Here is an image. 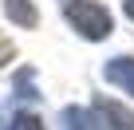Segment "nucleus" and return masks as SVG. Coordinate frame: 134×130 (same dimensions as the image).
<instances>
[{
	"mask_svg": "<svg viewBox=\"0 0 134 130\" xmlns=\"http://www.w3.org/2000/svg\"><path fill=\"white\" fill-rule=\"evenodd\" d=\"M67 20H71L79 28L83 39H103L114 32V20L103 4H95V0H75V4H67Z\"/></svg>",
	"mask_w": 134,
	"mask_h": 130,
	"instance_id": "obj_1",
	"label": "nucleus"
},
{
	"mask_svg": "<svg viewBox=\"0 0 134 130\" xmlns=\"http://www.w3.org/2000/svg\"><path fill=\"white\" fill-rule=\"evenodd\" d=\"M91 122L99 130H134V110H126L114 99H95L91 106Z\"/></svg>",
	"mask_w": 134,
	"mask_h": 130,
	"instance_id": "obj_2",
	"label": "nucleus"
},
{
	"mask_svg": "<svg viewBox=\"0 0 134 130\" xmlns=\"http://www.w3.org/2000/svg\"><path fill=\"white\" fill-rule=\"evenodd\" d=\"M107 83H114V87H122V91H130L134 95V59H110L107 63Z\"/></svg>",
	"mask_w": 134,
	"mask_h": 130,
	"instance_id": "obj_3",
	"label": "nucleus"
},
{
	"mask_svg": "<svg viewBox=\"0 0 134 130\" xmlns=\"http://www.w3.org/2000/svg\"><path fill=\"white\" fill-rule=\"evenodd\" d=\"M4 12H8V20H16L20 28H36V24H40V16H36V8H32V0H8Z\"/></svg>",
	"mask_w": 134,
	"mask_h": 130,
	"instance_id": "obj_4",
	"label": "nucleus"
},
{
	"mask_svg": "<svg viewBox=\"0 0 134 130\" xmlns=\"http://www.w3.org/2000/svg\"><path fill=\"white\" fill-rule=\"evenodd\" d=\"M59 122H63L59 130H91V126H95V122H91V114H87V110H79V106H67V110L59 114Z\"/></svg>",
	"mask_w": 134,
	"mask_h": 130,
	"instance_id": "obj_5",
	"label": "nucleus"
},
{
	"mask_svg": "<svg viewBox=\"0 0 134 130\" xmlns=\"http://www.w3.org/2000/svg\"><path fill=\"white\" fill-rule=\"evenodd\" d=\"M8 130H43V122H40L36 114H20V118H16Z\"/></svg>",
	"mask_w": 134,
	"mask_h": 130,
	"instance_id": "obj_6",
	"label": "nucleus"
},
{
	"mask_svg": "<svg viewBox=\"0 0 134 130\" xmlns=\"http://www.w3.org/2000/svg\"><path fill=\"white\" fill-rule=\"evenodd\" d=\"M12 55H16V43H12L8 36H0V63H8Z\"/></svg>",
	"mask_w": 134,
	"mask_h": 130,
	"instance_id": "obj_7",
	"label": "nucleus"
},
{
	"mask_svg": "<svg viewBox=\"0 0 134 130\" xmlns=\"http://www.w3.org/2000/svg\"><path fill=\"white\" fill-rule=\"evenodd\" d=\"M126 16H130V20H134V0H126Z\"/></svg>",
	"mask_w": 134,
	"mask_h": 130,
	"instance_id": "obj_8",
	"label": "nucleus"
}]
</instances>
